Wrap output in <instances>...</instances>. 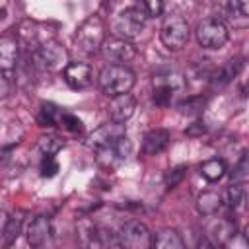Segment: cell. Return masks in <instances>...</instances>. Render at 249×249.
Here are the masks:
<instances>
[{"label":"cell","mask_w":249,"mask_h":249,"mask_svg":"<svg viewBox=\"0 0 249 249\" xmlns=\"http://www.w3.org/2000/svg\"><path fill=\"white\" fill-rule=\"evenodd\" d=\"M97 82L101 91L113 97L119 93H128L136 82V76L126 64H107L101 68Z\"/></svg>","instance_id":"6da1fadb"},{"label":"cell","mask_w":249,"mask_h":249,"mask_svg":"<svg viewBox=\"0 0 249 249\" xmlns=\"http://www.w3.org/2000/svg\"><path fill=\"white\" fill-rule=\"evenodd\" d=\"M146 25V12L142 8H136V6H130V8H124L121 10L113 21H111V33L113 37H121V39H136L142 29Z\"/></svg>","instance_id":"7a4b0ae2"},{"label":"cell","mask_w":249,"mask_h":249,"mask_svg":"<svg viewBox=\"0 0 249 249\" xmlns=\"http://www.w3.org/2000/svg\"><path fill=\"white\" fill-rule=\"evenodd\" d=\"M195 37H196V43L204 49H210V51H216V49H222L228 39H230V31H228V25L218 19V18H206L202 19L196 29H195Z\"/></svg>","instance_id":"3957f363"},{"label":"cell","mask_w":249,"mask_h":249,"mask_svg":"<svg viewBox=\"0 0 249 249\" xmlns=\"http://www.w3.org/2000/svg\"><path fill=\"white\" fill-rule=\"evenodd\" d=\"M189 37H191V29H189V23L185 18L171 14L163 19V23L160 27V39L169 51L183 49L187 45Z\"/></svg>","instance_id":"277c9868"},{"label":"cell","mask_w":249,"mask_h":249,"mask_svg":"<svg viewBox=\"0 0 249 249\" xmlns=\"http://www.w3.org/2000/svg\"><path fill=\"white\" fill-rule=\"evenodd\" d=\"M103 41H105V25L99 16H89L86 21H82V25L76 31V43L84 53L88 54L97 53Z\"/></svg>","instance_id":"5b68a950"},{"label":"cell","mask_w":249,"mask_h":249,"mask_svg":"<svg viewBox=\"0 0 249 249\" xmlns=\"http://www.w3.org/2000/svg\"><path fill=\"white\" fill-rule=\"evenodd\" d=\"M130 150H132V144H130L128 136L124 134V136H121L109 144L95 148V160L101 167L113 169V167L121 165L123 161H126V158L130 156Z\"/></svg>","instance_id":"8992f818"},{"label":"cell","mask_w":249,"mask_h":249,"mask_svg":"<svg viewBox=\"0 0 249 249\" xmlns=\"http://www.w3.org/2000/svg\"><path fill=\"white\" fill-rule=\"evenodd\" d=\"M115 235H117V245H121V247H128V249L152 247V233L138 220H130V222L123 224Z\"/></svg>","instance_id":"52a82bcc"},{"label":"cell","mask_w":249,"mask_h":249,"mask_svg":"<svg viewBox=\"0 0 249 249\" xmlns=\"http://www.w3.org/2000/svg\"><path fill=\"white\" fill-rule=\"evenodd\" d=\"M99 51L111 64H126L136 58V47L128 39H121V37L105 39Z\"/></svg>","instance_id":"ba28073f"},{"label":"cell","mask_w":249,"mask_h":249,"mask_svg":"<svg viewBox=\"0 0 249 249\" xmlns=\"http://www.w3.org/2000/svg\"><path fill=\"white\" fill-rule=\"evenodd\" d=\"M62 76L72 89H84L93 82L91 66L86 62H68L62 70Z\"/></svg>","instance_id":"9c48e42d"},{"label":"cell","mask_w":249,"mask_h":249,"mask_svg":"<svg viewBox=\"0 0 249 249\" xmlns=\"http://www.w3.org/2000/svg\"><path fill=\"white\" fill-rule=\"evenodd\" d=\"M35 56H37V60H39L45 68H51V70L68 64V62H66V51H64V47H62L60 43H56V41H47V43H43V45L39 47V51L35 53Z\"/></svg>","instance_id":"30bf717a"},{"label":"cell","mask_w":249,"mask_h":249,"mask_svg":"<svg viewBox=\"0 0 249 249\" xmlns=\"http://www.w3.org/2000/svg\"><path fill=\"white\" fill-rule=\"evenodd\" d=\"M124 134H126L124 123H115V121H111V123L101 124L99 128H95V130L88 136V146H91V148L95 150V148H99V146H103V144H109V142H113V140H117V138H121V136H124Z\"/></svg>","instance_id":"8fae6325"},{"label":"cell","mask_w":249,"mask_h":249,"mask_svg":"<svg viewBox=\"0 0 249 249\" xmlns=\"http://www.w3.org/2000/svg\"><path fill=\"white\" fill-rule=\"evenodd\" d=\"M134 109H136V101L130 93H119V95H113L111 97V103H109V117L111 121L115 123H126L132 115H134Z\"/></svg>","instance_id":"7c38bea8"},{"label":"cell","mask_w":249,"mask_h":249,"mask_svg":"<svg viewBox=\"0 0 249 249\" xmlns=\"http://www.w3.org/2000/svg\"><path fill=\"white\" fill-rule=\"evenodd\" d=\"M19 58V41L12 33L0 35V70H12L16 68Z\"/></svg>","instance_id":"4fadbf2b"},{"label":"cell","mask_w":249,"mask_h":249,"mask_svg":"<svg viewBox=\"0 0 249 249\" xmlns=\"http://www.w3.org/2000/svg\"><path fill=\"white\" fill-rule=\"evenodd\" d=\"M53 228L47 216H35L31 220V224L27 226V241L33 247H41L51 239Z\"/></svg>","instance_id":"5bb4252c"},{"label":"cell","mask_w":249,"mask_h":249,"mask_svg":"<svg viewBox=\"0 0 249 249\" xmlns=\"http://www.w3.org/2000/svg\"><path fill=\"white\" fill-rule=\"evenodd\" d=\"M167 144H169V132L165 128H154V130L146 132L142 150L148 156H156V154L163 152L167 148Z\"/></svg>","instance_id":"9a60e30c"},{"label":"cell","mask_w":249,"mask_h":249,"mask_svg":"<svg viewBox=\"0 0 249 249\" xmlns=\"http://www.w3.org/2000/svg\"><path fill=\"white\" fill-rule=\"evenodd\" d=\"M222 4V12L226 14V18L230 21H233V25L245 27L247 25V4L245 0H220Z\"/></svg>","instance_id":"2e32d148"},{"label":"cell","mask_w":249,"mask_h":249,"mask_svg":"<svg viewBox=\"0 0 249 249\" xmlns=\"http://www.w3.org/2000/svg\"><path fill=\"white\" fill-rule=\"evenodd\" d=\"M152 247H156V249H183L185 243L175 230L163 228L156 235H152Z\"/></svg>","instance_id":"e0dca14e"},{"label":"cell","mask_w":249,"mask_h":249,"mask_svg":"<svg viewBox=\"0 0 249 249\" xmlns=\"http://www.w3.org/2000/svg\"><path fill=\"white\" fill-rule=\"evenodd\" d=\"M154 88H165V89H179L183 88V76L177 70L171 68H161L154 74Z\"/></svg>","instance_id":"ac0fdd59"},{"label":"cell","mask_w":249,"mask_h":249,"mask_svg":"<svg viewBox=\"0 0 249 249\" xmlns=\"http://www.w3.org/2000/svg\"><path fill=\"white\" fill-rule=\"evenodd\" d=\"M222 206V196L216 191H206L196 198V208L200 214L204 216H212L218 212V208Z\"/></svg>","instance_id":"d6986e66"},{"label":"cell","mask_w":249,"mask_h":249,"mask_svg":"<svg viewBox=\"0 0 249 249\" xmlns=\"http://www.w3.org/2000/svg\"><path fill=\"white\" fill-rule=\"evenodd\" d=\"M222 200H224V202L228 204V208H231V210L241 208L243 202H245V183H231V185L226 189Z\"/></svg>","instance_id":"ffe728a7"},{"label":"cell","mask_w":249,"mask_h":249,"mask_svg":"<svg viewBox=\"0 0 249 249\" xmlns=\"http://www.w3.org/2000/svg\"><path fill=\"white\" fill-rule=\"evenodd\" d=\"M200 175L214 183V181H220L224 175H226V163L222 160H206L202 165H200Z\"/></svg>","instance_id":"44dd1931"},{"label":"cell","mask_w":249,"mask_h":249,"mask_svg":"<svg viewBox=\"0 0 249 249\" xmlns=\"http://www.w3.org/2000/svg\"><path fill=\"white\" fill-rule=\"evenodd\" d=\"M37 144H39V150L45 156H54L56 152H60L64 148L62 138L56 136V134H43V136H39V142Z\"/></svg>","instance_id":"7402d4cb"},{"label":"cell","mask_w":249,"mask_h":249,"mask_svg":"<svg viewBox=\"0 0 249 249\" xmlns=\"http://www.w3.org/2000/svg\"><path fill=\"white\" fill-rule=\"evenodd\" d=\"M21 222L23 220H21L19 214H16V216H12V218L6 220L4 228H2V237H4V243L6 245H10V243H14L18 239V235L21 231Z\"/></svg>","instance_id":"603a6c76"},{"label":"cell","mask_w":249,"mask_h":249,"mask_svg":"<svg viewBox=\"0 0 249 249\" xmlns=\"http://www.w3.org/2000/svg\"><path fill=\"white\" fill-rule=\"evenodd\" d=\"M37 121L41 126H53L58 123V111L53 103H43L41 109H39V115H37Z\"/></svg>","instance_id":"cb8c5ba5"},{"label":"cell","mask_w":249,"mask_h":249,"mask_svg":"<svg viewBox=\"0 0 249 249\" xmlns=\"http://www.w3.org/2000/svg\"><path fill=\"white\" fill-rule=\"evenodd\" d=\"M58 123H60V126H64L70 132H80L84 128L82 121L78 117H74L72 113H58Z\"/></svg>","instance_id":"d4e9b609"},{"label":"cell","mask_w":249,"mask_h":249,"mask_svg":"<svg viewBox=\"0 0 249 249\" xmlns=\"http://www.w3.org/2000/svg\"><path fill=\"white\" fill-rule=\"evenodd\" d=\"M231 179H233V183H245L247 181V154H241L239 161L233 165Z\"/></svg>","instance_id":"484cf974"},{"label":"cell","mask_w":249,"mask_h":249,"mask_svg":"<svg viewBox=\"0 0 249 249\" xmlns=\"http://www.w3.org/2000/svg\"><path fill=\"white\" fill-rule=\"evenodd\" d=\"M185 171H187V165H177V167H173V169H169L167 173H165V185L167 187H175V185H179L181 181H183V177H185Z\"/></svg>","instance_id":"4316f807"},{"label":"cell","mask_w":249,"mask_h":249,"mask_svg":"<svg viewBox=\"0 0 249 249\" xmlns=\"http://www.w3.org/2000/svg\"><path fill=\"white\" fill-rule=\"evenodd\" d=\"M58 171V163L54 160V156H45L41 161V175L43 177H54Z\"/></svg>","instance_id":"83f0119b"},{"label":"cell","mask_w":249,"mask_h":249,"mask_svg":"<svg viewBox=\"0 0 249 249\" xmlns=\"http://www.w3.org/2000/svg\"><path fill=\"white\" fill-rule=\"evenodd\" d=\"M142 4V10L146 12V16H160L163 10V0H138Z\"/></svg>","instance_id":"f1b7e54d"},{"label":"cell","mask_w":249,"mask_h":249,"mask_svg":"<svg viewBox=\"0 0 249 249\" xmlns=\"http://www.w3.org/2000/svg\"><path fill=\"white\" fill-rule=\"evenodd\" d=\"M173 97V91L171 89H165V88H154V103L156 105H167Z\"/></svg>","instance_id":"f546056e"},{"label":"cell","mask_w":249,"mask_h":249,"mask_svg":"<svg viewBox=\"0 0 249 249\" xmlns=\"http://www.w3.org/2000/svg\"><path fill=\"white\" fill-rule=\"evenodd\" d=\"M10 93V80L6 78L4 70H0V99H4Z\"/></svg>","instance_id":"4dcf8cb0"}]
</instances>
